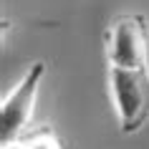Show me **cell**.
I'll use <instances>...</instances> for the list:
<instances>
[{
    "instance_id": "6da1fadb",
    "label": "cell",
    "mask_w": 149,
    "mask_h": 149,
    "mask_svg": "<svg viewBox=\"0 0 149 149\" xmlns=\"http://www.w3.org/2000/svg\"><path fill=\"white\" fill-rule=\"evenodd\" d=\"M106 88L121 134H136L149 121V68H106Z\"/></svg>"
},
{
    "instance_id": "7a4b0ae2",
    "label": "cell",
    "mask_w": 149,
    "mask_h": 149,
    "mask_svg": "<svg viewBox=\"0 0 149 149\" xmlns=\"http://www.w3.org/2000/svg\"><path fill=\"white\" fill-rule=\"evenodd\" d=\"M106 68H149V20L141 13H121L104 33Z\"/></svg>"
},
{
    "instance_id": "3957f363",
    "label": "cell",
    "mask_w": 149,
    "mask_h": 149,
    "mask_svg": "<svg viewBox=\"0 0 149 149\" xmlns=\"http://www.w3.org/2000/svg\"><path fill=\"white\" fill-rule=\"evenodd\" d=\"M46 79V63L33 61L25 73L15 81V86L3 96L0 101V134L3 141L20 139L33 121V111H36V99H38V88Z\"/></svg>"
},
{
    "instance_id": "277c9868",
    "label": "cell",
    "mask_w": 149,
    "mask_h": 149,
    "mask_svg": "<svg viewBox=\"0 0 149 149\" xmlns=\"http://www.w3.org/2000/svg\"><path fill=\"white\" fill-rule=\"evenodd\" d=\"M20 139L25 141V147H28V149H63L61 136L56 134L53 126H48V124L36 126V129H28Z\"/></svg>"
},
{
    "instance_id": "5b68a950",
    "label": "cell",
    "mask_w": 149,
    "mask_h": 149,
    "mask_svg": "<svg viewBox=\"0 0 149 149\" xmlns=\"http://www.w3.org/2000/svg\"><path fill=\"white\" fill-rule=\"evenodd\" d=\"M0 149H28V147H25L23 139H13V141H3V147H0Z\"/></svg>"
}]
</instances>
